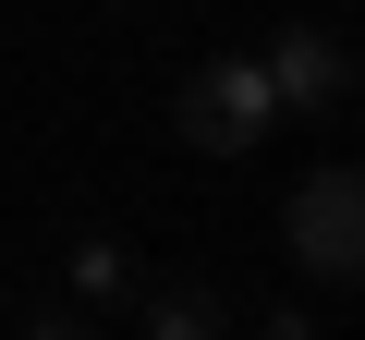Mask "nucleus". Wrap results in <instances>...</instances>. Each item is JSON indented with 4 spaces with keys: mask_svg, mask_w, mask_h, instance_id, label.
Returning a JSON list of instances; mask_svg holds the SVG:
<instances>
[{
    "mask_svg": "<svg viewBox=\"0 0 365 340\" xmlns=\"http://www.w3.org/2000/svg\"><path fill=\"white\" fill-rule=\"evenodd\" d=\"M268 122H280L268 61H207V73H182V97H170V134H182V146H207V158L268 146Z\"/></svg>",
    "mask_w": 365,
    "mask_h": 340,
    "instance_id": "obj_1",
    "label": "nucleus"
},
{
    "mask_svg": "<svg viewBox=\"0 0 365 340\" xmlns=\"http://www.w3.org/2000/svg\"><path fill=\"white\" fill-rule=\"evenodd\" d=\"M292 255L317 267V280H353L365 267V170H304L292 183Z\"/></svg>",
    "mask_w": 365,
    "mask_h": 340,
    "instance_id": "obj_2",
    "label": "nucleus"
},
{
    "mask_svg": "<svg viewBox=\"0 0 365 340\" xmlns=\"http://www.w3.org/2000/svg\"><path fill=\"white\" fill-rule=\"evenodd\" d=\"M256 61H268V97H280V110H304V122H329V110L353 97V49H341L329 25H292V37H280V49H256Z\"/></svg>",
    "mask_w": 365,
    "mask_h": 340,
    "instance_id": "obj_3",
    "label": "nucleus"
},
{
    "mask_svg": "<svg viewBox=\"0 0 365 340\" xmlns=\"http://www.w3.org/2000/svg\"><path fill=\"white\" fill-rule=\"evenodd\" d=\"M134 328H146V340H207V328H220V304H207V292H146V304H134Z\"/></svg>",
    "mask_w": 365,
    "mask_h": 340,
    "instance_id": "obj_4",
    "label": "nucleus"
},
{
    "mask_svg": "<svg viewBox=\"0 0 365 340\" xmlns=\"http://www.w3.org/2000/svg\"><path fill=\"white\" fill-rule=\"evenodd\" d=\"M122 292H134V255H122V243H73V304L98 316V304H122Z\"/></svg>",
    "mask_w": 365,
    "mask_h": 340,
    "instance_id": "obj_5",
    "label": "nucleus"
}]
</instances>
